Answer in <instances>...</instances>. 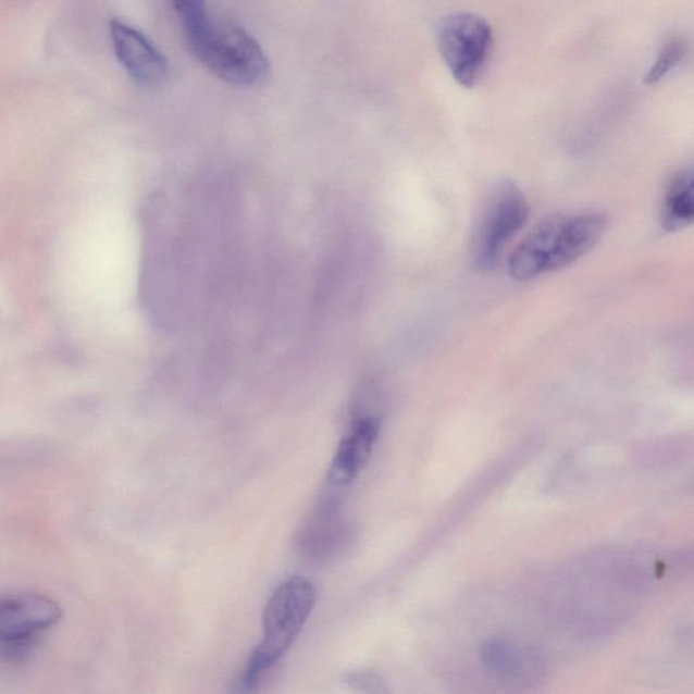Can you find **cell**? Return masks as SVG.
I'll use <instances>...</instances> for the list:
<instances>
[{
    "instance_id": "obj_1",
    "label": "cell",
    "mask_w": 694,
    "mask_h": 694,
    "mask_svg": "<svg viewBox=\"0 0 694 694\" xmlns=\"http://www.w3.org/2000/svg\"><path fill=\"white\" fill-rule=\"evenodd\" d=\"M607 227L608 218L597 211L545 219L511 255L509 273L516 280L529 281L570 267L598 245Z\"/></svg>"
},
{
    "instance_id": "obj_2",
    "label": "cell",
    "mask_w": 694,
    "mask_h": 694,
    "mask_svg": "<svg viewBox=\"0 0 694 694\" xmlns=\"http://www.w3.org/2000/svg\"><path fill=\"white\" fill-rule=\"evenodd\" d=\"M187 46L203 67L230 85L249 87L268 78L260 42L241 27L211 18L208 11L182 24Z\"/></svg>"
},
{
    "instance_id": "obj_3",
    "label": "cell",
    "mask_w": 694,
    "mask_h": 694,
    "mask_svg": "<svg viewBox=\"0 0 694 694\" xmlns=\"http://www.w3.org/2000/svg\"><path fill=\"white\" fill-rule=\"evenodd\" d=\"M317 604V591L306 578L294 577L280 585L263 614V637L252 653L241 679V691H251L264 671L288 652Z\"/></svg>"
},
{
    "instance_id": "obj_4",
    "label": "cell",
    "mask_w": 694,
    "mask_h": 694,
    "mask_svg": "<svg viewBox=\"0 0 694 694\" xmlns=\"http://www.w3.org/2000/svg\"><path fill=\"white\" fill-rule=\"evenodd\" d=\"M437 44L441 58L457 84L472 88L492 54L493 29L476 14H451L439 22Z\"/></svg>"
},
{
    "instance_id": "obj_5",
    "label": "cell",
    "mask_w": 694,
    "mask_h": 694,
    "mask_svg": "<svg viewBox=\"0 0 694 694\" xmlns=\"http://www.w3.org/2000/svg\"><path fill=\"white\" fill-rule=\"evenodd\" d=\"M529 207L525 196L513 182L494 187L483 209L472 244L473 264L489 272L503 257L506 246L526 223Z\"/></svg>"
},
{
    "instance_id": "obj_6",
    "label": "cell",
    "mask_w": 694,
    "mask_h": 694,
    "mask_svg": "<svg viewBox=\"0 0 694 694\" xmlns=\"http://www.w3.org/2000/svg\"><path fill=\"white\" fill-rule=\"evenodd\" d=\"M54 599L37 593L0 597V655L18 659L29 654L40 639L62 619Z\"/></svg>"
},
{
    "instance_id": "obj_7",
    "label": "cell",
    "mask_w": 694,
    "mask_h": 694,
    "mask_svg": "<svg viewBox=\"0 0 694 694\" xmlns=\"http://www.w3.org/2000/svg\"><path fill=\"white\" fill-rule=\"evenodd\" d=\"M110 37L115 57L137 84L158 86L168 79V59L145 33L113 20L110 22Z\"/></svg>"
},
{
    "instance_id": "obj_8",
    "label": "cell",
    "mask_w": 694,
    "mask_h": 694,
    "mask_svg": "<svg viewBox=\"0 0 694 694\" xmlns=\"http://www.w3.org/2000/svg\"><path fill=\"white\" fill-rule=\"evenodd\" d=\"M377 433L379 423L373 418H362L355 423L335 454L327 476L330 487H346L355 481L372 455Z\"/></svg>"
},
{
    "instance_id": "obj_9",
    "label": "cell",
    "mask_w": 694,
    "mask_h": 694,
    "mask_svg": "<svg viewBox=\"0 0 694 694\" xmlns=\"http://www.w3.org/2000/svg\"><path fill=\"white\" fill-rule=\"evenodd\" d=\"M694 219V175L691 169L682 170L670 181L664 198L662 222L669 233L690 227Z\"/></svg>"
},
{
    "instance_id": "obj_10",
    "label": "cell",
    "mask_w": 694,
    "mask_h": 694,
    "mask_svg": "<svg viewBox=\"0 0 694 694\" xmlns=\"http://www.w3.org/2000/svg\"><path fill=\"white\" fill-rule=\"evenodd\" d=\"M482 662L498 674H513L522 668L519 652L504 642H486L481 648Z\"/></svg>"
},
{
    "instance_id": "obj_11",
    "label": "cell",
    "mask_w": 694,
    "mask_h": 694,
    "mask_svg": "<svg viewBox=\"0 0 694 694\" xmlns=\"http://www.w3.org/2000/svg\"><path fill=\"white\" fill-rule=\"evenodd\" d=\"M687 44L681 37H671L660 48L653 67L644 76V84L655 85L670 74L686 57Z\"/></svg>"
},
{
    "instance_id": "obj_12",
    "label": "cell",
    "mask_w": 694,
    "mask_h": 694,
    "mask_svg": "<svg viewBox=\"0 0 694 694\" xmlns=\"http://www.w3.org/2000/svg\"><path fill=\"white\" fill-rule=\"evenodd\" d=\"M346 682L347 685L352 687V690L361 692L383 693L387 691L385 690L384 682L379 676L374 673H365V671L347 676Z\"/></svg>"
}]
</instances>
